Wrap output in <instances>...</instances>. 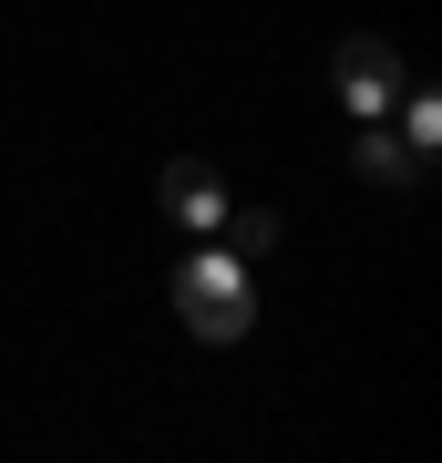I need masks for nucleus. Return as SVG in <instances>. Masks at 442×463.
<instances>
[{"label": "nucleus", "instance_id": "6", "mask_svg": "<svg viewBox=\"0 0 442 463\" xmlns=\"http://www.w3.org/2000/svg\"><path fill=\"white\" fill-rule=\"evenodd\" d=\"M401 145L432 165V145H442V103H432V93H401Z\"/></svg>", "mask_w": 442, "mask_h": 463}, {"label": "nucleus", "instance_id": "1", "mask_svg": "<svg viewBox=\"0 0 442 463\" xmlns=\"http://www.w3.org/2000/svg\"><path fill=\"white\" fill-rule=\"evenodd\" d=\"M175 319L196 340H247L258 330V288H247V258H227V248H196L175 268Z\"/></svg>", "mask_w": 442, "mask_h": 463}, {"label": "nucleus", "instance_id": "4", "mask_svg": "<svg viewBox=\"0 0 442 463\" xmlns=\"http://www.w3.org/2000/svg\"><path fill=\"white\" fill-rule=\"evenodd\" d=\"M350 165H361L371 185H411V175H422V155H411L401 134H381V124H371V134H361V155H350Z\"/></svg>", "mask_w": 442, "mask_h": 463}, {"label": "nucleus", "instance_id": "5", "mask_svg": "<svg viewBox=\"0 0 442 463\" xmlns=\"http://www.w3.org/2000/svg\"><path fill=\"white\" fill-rule=\"evenodd\" d=\"M216 227H227V258H258V248H278V216H268V206H227Z\"/></svg>", "mask_w": 442, "mask_h": 463}, {"label": "nucleus", "instance_id": "3", "mask_svg": "<svg viewBox=\"0 0 442 463\" xmlns=\"http://www.w3.org/2000/svg\"><path fill=\"white\" fill-rule=\"evenodd\" d=\"M165 216L216 237V216H227V185H216V165H196V155H185V165H165Z\"/></svg>", "mask_w": 442, "mask_h": 463}, {"label": "nucleus", "instance_id": "2", "mask_svg": "<svg viewBox=\"0 0 442 463\" xmlns=\"http://www.w3.org/2000/svg\"><path fill=\"white\" fill-rule=\"evenodd\" d=\"M340 103H350L361 124H381V114L401 103V52L381 42V32H350V42H340Z\"/></svg>", "mask_w": 442, "mask_h": 463}]
</instances>
